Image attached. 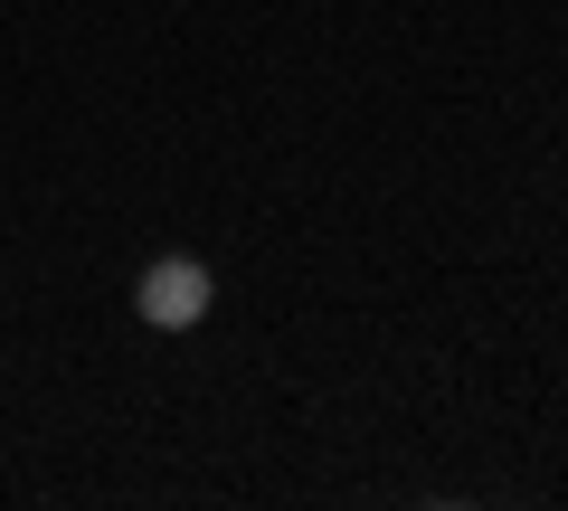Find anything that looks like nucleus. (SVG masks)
Here are the masks:
<instances>
[{"mask_svg": "<svg viewBox=\"0 0 568 511\" xmlns=\"http://www.w3.org/2000/svg\"><path fill=\"white\" fill-rule=\"evenodd\" d=\"M133 313H142L152 331L209 323V266H200V256H152V266H142V285H133Z\"/></svg>", "mask_w": 568, "mask_h": 511, "instance_id": "obj_1", "label": "nucleus"}]
</instances>
